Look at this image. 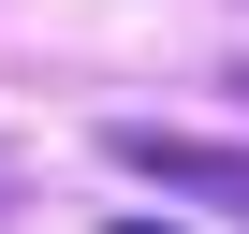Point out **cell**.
<instances>
[{"instance_id":"cell-1","label":"cell","mask_w":249,"mask_h":234,"mask_svg":"<svg viewBox=\"0 0 249 234\" xmlns=\"http://www.w3.org/2000/svg\"><path fill=\"white\" fill-rule=\"evenodd\" d=\"M103 161L147 176V190H191V205H234V219H249V147H220V132H176V117H103Z\"/></svg>"},{"instance_id":"cell-2","label":"cell","mask_w":249,"mask_h":234,"mask_svg":"<svg viewBox=\"0 0 249 234\" xmlns=\"http://www.w3.org/2000/svg\"><path fill=\"white\" fill-rule=\"evenodd\" d=\"M103 234H176V219H103Z\"/></svg>"},{"instance_id":"cell-3","label":"cell","mask_w":249,"mask_h":234,"mask_svg":"<svg viewBox=\"0 0 249 234\" xmlns=\"http://www.w3.org/2000/svg\"><path fill=\"white\" fill-rule=\"evenodd\" d=\"M234 88H249V59H234Z\"/></svg>"}]
</instances>
